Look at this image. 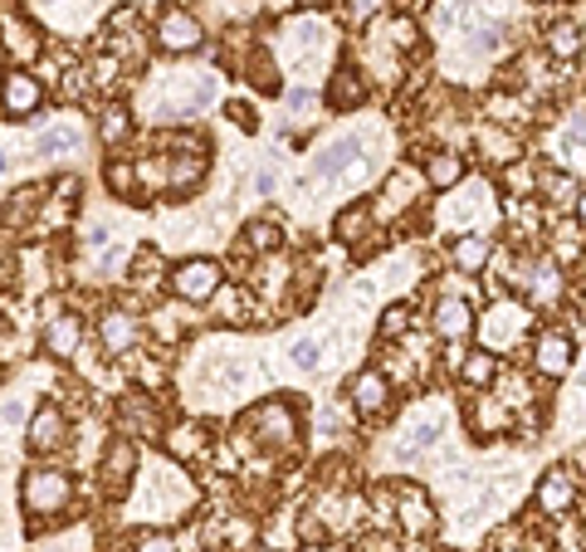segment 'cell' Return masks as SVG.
<instances>
[{
	"label": "cell",
	"instance_id": "cell-1",
	"mask_svg": "<svg viewBox=\"0 0 586 552\" xmlns=\"http://www.w3.org/2000/svg\"><path fill=\"white\" fill-rule=\"evenodd\" d=\"M234 440H240V450H264V454L298 450V445H303L298 401H289V396H269V401H259L254 411L240 415V425H234Z\"/></svg>",
	"mask_w": 586,
	"mask_h": 552
},
{
	"label": "cell",
	"instance_id": "cell-2",
	"mask_svg": "<svg viewBox=\"0 0 586 552\" xmlns=\"http://www.w3.org/2000/svg\"><path fill=\"white\" fill-rule=\"evenodd\" d=\"M533 328H537V308H527L518 294L494 298L488 313L474 318V333L484 337V347L488 352H498V357H518V347H527Z\"/></svg>",
	"mask_w": 586,
	"mask_h": 552
},
{
	"label": "cell",
	"instance_id": "cell-3",
	"mask_svg": "<svg viewBox=\"0 0 586 552\" xmlns=\"http://www.w3.org/2000/svg\"><path fill=\"white\" fill-rule=\"evenodd\" d=\"M20 503H25L29 518H54V513H64L68 503H74V474L59 470V464H35V470H25V479H20Z\"/></svg>",
	"mask_w": 586,
	"mask_h": 552
},
{
	"label": "cell",
	"instance_id": "cell-4",
	"mask_svg": "<svg viewBox=\"0 0 586 552\" xmlns=\"http://www.w3.org/2000/svg\"><path fill=\"white\" fill-rule=\"evenodd\" d=\"M527 367H533L537 382H566V372L576 367V333L562 323L533 328V337H527Z\"/></svg>",
	"mask_w": 586,
	"mask_h": 552
},
{
	"label": "cell",
	"instance_id": "cell-5",
	"mask_svg": "<svg viewBox=\"0 0 586 552\" xmlns=\"http://www.w3.org/2000/svg\"><path fill=\"white\" fill-rule=\"evenodd\" d=\"M391 528H400L410 542H425L440 532V509L430 493L410 479H391Z\"/></svg>",
	"mask_w": 586,
	"mask_h": 552
},
{
	"label": "cell",
	"instance_id": "cell-6",
	"mask_svg": "<svg viewBox=\"0 0 586 552\" xmlns=\"http://www.w3.org/2000/svg\"><path fill=\"white\" fill-rule=\"evenodd\" d=\"M137 470H142V450H137L132 435H113L98 454V489H103L107 503L127 499L137 489Z\"/></svg>",
	"mask_w": 586,
	"mask_h": 552
},
{
	"label": "cell",
	"instance_id": "cell-7",
	"mask_svg": "<svg viewBox=\"0 0 586 552\" xmlns=\"http://www.w3.org/2000/svg\"><path fill=\"white\" fill-rule=\"evenodd\" d=\"M220 284H225V265L211 255H191V259L166 269V288H171L181 304H211Z\"/></svg>",
	"mask_w": 586,
	"mask_h": 552
},
{
	"label": "cell",
	"instance_id": "cell-8",
	"mask_svg": "<svg viewBox=\"0 0 586 552\" xmlns=\"http://www.w3.org/2000/svg\"><path fill=\"white\" fill-rule=\"evenodd\" d=\"M576 503H582V474H576L572 464L543 470V479H537V489H533V509L543 513V518H572Z\"/></svg>",
	"mask_w": 586,
	"mask_h": 552
},
{
	"label": "cell",
	"instance_id": "cell-9",
	"mask_svg": "<svg viewBox=\"0 0 586 552\" xmlns=\"http://www.w3.org/2000/svg\"><path fill=\"white\" fill-rule=\"evenodd\" d=\"M156 50L171 54V60H186V54H201L205 50V25L195 21L186 5H166L162 15H156V30H152Z\"/></svg>",
	"mask_w": 586,
	"mask_h": 552
},
{
	"label": "cell",
	"instance_id": "cell-10",
	"mask_svg": "<svg viewBox=\"0 0 586 552\" xmlns=\"http://www.w3.org/2000/svg\"><path fill=\"white\" fill-rule=\"evenodd\" d=\"M420 191H425V177H420L410 162L391 167L386 181H381V191H377V201H371V216H377V226H381V220H391V216H410V206L420 201Z\"/></svg>",
	"mask_w": 586,
	"mask_h": 552
},
{
	"label": "cell",
	"instance_id": "cell-11",
	"mask_svg": "<svg viewBox=\"0 0 586 552\" xmlns=\"http://www.w3.org/2000/svg\"><path fill=\"white\" fill-rule=\"evenodd\" d=\"M361 167H367V138H361V132H342V138L322 142V147L313 152V177L318 181H342Z\"/></svg>",
	"mask_w": 586,
	"mask_h": 552
},
{
	"label": "cell",
	"instance_id": "cell-12",
	"mask_svg": "<svg viewBox=\"0 0 586 552\" xmlns=\"http://www.w3.org/2000/svg\"><path fill=\"white\" fill-rule=\"evenodd\" d=\"M391 401H396V386H391V376L381 367H361L347 382V406L357 421H381L391 411Z\"/></svg>",
	"mask_w": 586,
	"mask_h": 552
},
{
	"label": "cell",
	"instance_id": "cell-13",
	"mask_svg": "<svg viewBox=\"0 0 586 552\" xmlns=\"http://www.w3.org/2000/svg\"><path fill=\"white\" fill-rule=\"evenodd\" d=\"M464 425L474 431V440H498L518 425V411L494 391H469L464 401Z\"/></svg>",
	"mask_w": 586,
	"mask_h": 552
},
{
	"label": "cell",
	"instance_id": "cell-14",
	"mask_svg": "<svg viewBox=\"0 0 586 552\" xmlns=\"http://www.w3.org/2000/svg\"><path fill=\"white\" fill-rule=\"evenodd\" d=\"M494 255H498V245H494V235H488V230H455V235L445 240L449 269H455V274H464V279L484 274V269L494 265Z\"/></svg>",
	"mask_w": 586,
	"mask_h": 552
},
{
	"label": "cell",
	"instance_id": "cell-15",
	"mask_svg": "<svg viewBox=\"0 0 586 552\" xmlns=\"http://www.w3.org/2000/svg\"><path fill=\"white\" fill-rule=\"evenodd\" d=\"M44 108V79H35L29 69H10L0 74V113L5 118H35Z\"/></svg>",
	"mask_w": 586,
	"mask_h": 552
},
{
	"label": "cell",
	"instance_id": "cell-16",
	"mask_svg": "<svg viewBox=\"0 0 586 552\" xmlns=\"http://www.w3.org/2000/svg\"><path fill=\"white\" fill-rule=\"evenodd\" d=\"M68 445V415L59 401H44L35 406V415H29L25 425V450L29 454H59Z\"/></svg>",
	"mask_w": 586,
	"mask_h": 552
},
{
	"label": "cell",
	"instance_id": "cell-17",
	"mask_svg": "<svg viewBox=\"0 0 586 552\" xmlns=\"http://www.w3.org/2000/svg\"><path fill=\"white\" fill-rule=\"evenodd\" d=\"M474 308H469V298L459 294H440L435 304H430V333L440 337V343H469L474 337Z\"/></svg>",
	"mask_w": 586,
	"mask_h": 552
},
{
	"label": "cell",
	"instance_id": "cell-18",
	"mask_svg": "<svg viewBox=\"0 0 586 552\" xmlns=\"http://www.w3.org/2000/svg\"><path fill=\"white\" fill-rule=\"evenodd\" d=\"M420 177H425V191L449 196L455 187L469 181V157L455 147H430V152H420Z\"/></svg>",
	"mask_w": 586,
	"mask_h": 552
},
{
	"label": "cell",
	"instance_id": "cell-19",
	"mask_svg": "<svg viewBox=\"0 0 586 552\" xmlns=\"http://www.w3.org/2000/svg\"><path fill=\"white\" fill-rule=\"evenodd\" d=\"M367 99H371V79L352 60H342L337 69H332L328 89H322V103H328L332 113H357Z\"/></svg>",
	"mask_w": 586,
	"mask_h": 552
},
{
	"label": "cell",
	"instance_id": "cell-20",
	"mask_svg": "<svg viewBox=\"0 0 586 552\" xmlns=\"http://www.w3.org/2000/svg\"><path fill=\"white\" fill-rule=\"evenodd\" d=\"M137 343H142V318L137 313H127V308H107V313H98V347H103L107 357L137 352Z\"/></svg>",
	"mask_w": 586,
	"mask_h": 552
},
{
	"label": "cell",
	"instance_id": "cell-21",
	"mask_svg": "<svg viewBox=\"0 0 586 552\" xmlns=\"http://www.w3.org/2000/svg\"><path fill=\"white\" fill-rule=\"evenodd\" d=\"M474 152L484 157V167H508V162L527 157L523 132L498 128V123H479V128H474Z\"/></svg>",
	"mask_w": 586,
	"mask_h": 552
},
{
	"label": "cell",
	"instance_id": "cell-22",
	"mask_svg": "<svg viewBox=\"0 0 586 552\" xmlns=\"http://www.w3.org/2000/svg\"><path fill=\"white\" fill-rule=\"evenodd\" d=\"M117 425H123V435H142V440H152V435L166 431L152 391H127L123 401H117Z\"/></svg>",
	"mask_w": 586,
	"mask_h": 552
},
{
	"label": "cell",
	"instance_id": "cell-23",
	"mask_svg": "<svg viewBox=\"0 0 586 552\" xmlns=\"http://www.w3.org/2000/svg\"><path fill=\"white\" fill-rule=\"evenodd\" d=\"M211 445H215V435L205 431L201 421H181V425H166V431H162V450L171 454L176 464L205 460V454H211Z\"/></svg>",
	"mask_w": 586,
	"mask_h": 552
},
{
	"label": "cell",
	"instance_id": "cell-24",
	"mask_svg": "<svg viewBox=\"0 0 586 552\" xmlns=\"http://www.w3.org/2000/svg\"><path fill=\"white\" fill-rule=\"evenodd\" d=\"M582 50H586V30H582V21H572V15H557V21L543 30V60L576 64Z\"/></svg>",
	"mask_w": 586,
	"mask_h": 552
},
{
	"label": "cell",
	"instance_id": "cell-25",
	"mask_svg": "<svg viewBox=\"0 0 586 552\" xmlns=\"http://www.w3.org/2000/svg\"><path fill=\"white\" fill-rule=\"evenodd\" d=\"M44 352L49 357H59V362H68V357H78V347H84V318L78 313H49V323H44Z\"/></svg>",
	"mask_w": 586,
	"mask_h": 552
},
{
	"label": "cell",
	"instance_id": "cell-26",
	"mask_svg": "<svg viewBox=\"0 0 586 552\" xmlns=\"http://www.w3.org/2000/svg\"><path fill=\"white\" fill-rule=\"evenodd\" d=\"M377 230V216H371V201H347V206L332 216V240L337 245H347V249H361L367 245V235Z\"/></svg>",
	"mask_w": 586,
	"mask_h": 552
},
{
	"label": "cell",
	"instance_id": "cell-27",
	"mask_svg": "<svg viewBox=\"0 0 586 552\" xmlns=\"http://www.w3.org/2000/svg\"><path fill=\"white\" fill-rule=\"evenodd\" d=\"M498 367H504L498 352H488V347H464V357H459V367H455V382L464 386V391H488V386L498 382Z\"/></svg>",
	"mask_w": 586,
	"mask_h": 552
},
{
	"label": "cell",
	"instance_id": "cell-28",
	"mask_svg": "<svg viewBox=\"0 0 586 552\" xmlns=\"http://www.w3.org/2000/svg\"><path fill=\"white\" fill-rule=\"evenodd\" d=\"M547 259L562 269H576L586 255V226H576V220H562V226H547Z\"/></svg>",
	"mask_w": 586,
	"mask_h": 552
},
{
	"label": "cell",
	"instance_id": "cell-29",
	"mask_svg": "<svg viewBox=\"0 0 586 552\" xmlns=\"http://www.w3.org/2000/svg\"><path fill=\"white\" fill-rule=\"evenodd\" d=\"M132 132H137V118L123 99H107L98 108V142L103 147H123V142H132Z\"/></svg>",
	"mask_w": 586,
	"mask_h": 552
},
{
	"label": "cell",
	"instance_id": "cell-30",
	"mask_svg": "<svg viewBox=\"0 0 586 552\" xmlns=\"http://www.w3.org/2000/svg\"><path fill=\"white\" fill-rule=\"evenodd\" d=\"M576 191H582V181L566 177L562 167H537V201H543L547 210H572Z\"/></svg>",
	"mask_w": 586,
	"mask_h": 552
},
{
	"label": "cell",
	"instance_id": "cell-31",
	"mask_svg": "<svg viewBox=\"0 0 586 552\" xmlns=\"http://www.w3.org/2000/svg\"><path fill=\"white\" fill-rule=\"evenodd\" d=\"M440 440H445V421H440V415H420V421L406 425V435L396 440V460H420V454L435 450Z\"/></svg>",
	"mask_w": 586,
	"mask_h": 552
},
{
	"label": "cell",
	"instance_id": "cell-32",
	"mask_svg": "<svg viewBox=\"0 0 586 552\" xmlns=\"http://www.w3.org/2000/svg\"><path fill=\"white\" fill-rule=\"evenodd\" d=\"M283 249V226L279 220H244V230H240V255H254V259H269V255H279Z\"/></svg>",
	"mask_w": 586,
	"mask_h": 552
},
{
	"label": "cell",
	"instance_id": "cell-33",
	"mask_svg": "<svg viewBox=\"0 0 586 552\" xmlns=\"http://www.w3.org/2000/svg\"><path fill=\"white\" fill-rule=\"evenodd\" d=\"M211 304H215V318H220V323H230V328L250 323V313H254V294L244 284H230V279L215 288Z\"/></svg>",
	"mask_w": 586,
	"mask_h": 552
},
{
	"label": "cell",
	"instance_id": "cell-34",
	"mask_svg": "<svg viewBox=\"0 0 586 552\" xmlns=\"http://www.w3.org/2000/svg\"><path fill=\"white\" fill-rule=\"evenodd\" d=\"M166 255L156 245H137V255L127 259V284H137V288H156V284H166Z\"/></svg>",
	"mask_w": 586,
	"mask_h": 552
},
{
	"label": "cell",
	"instance_id": "cell-35",
	"mask_svg": "<svg viewBox=\"0 0 586 552\" xmlns=\"http://www.w3.org/2000/svg\"><path fill=\"white\" fill-rule=\"evenodd\" d=\"M78 147H84V132H78L74 123H59V128H44V132L35 138V157H39V162L74 157Z\"/></svg>",
	"mask_w": 586,
	"mask_h": 552
},
{
	"label": "cell",
	"instance_id": "cell-36",
	"mask_svg": "<svg viewBox=\"0 0 586 552\" xmlns=\"http://www.w3.org/2000/svg\"><path fill=\"white\" fill-rule=\"evenodd\" d=\"M103 187L113 191L117 201H142V167L132 157H113L103 167Z\"/></svg>",
	"mask_w": 586,
	"mask_h": 552
},
{
	"label": "cell",
	"instance_id": "cell-37",
	"mask_svg": "<svg viewBox=\"0 0 586 552\" xmlns=\"http://www.w3.org/2000/svg\"><path fill=\"white\" fill-rule=\"evenodd\" d=\"M5 50L20 60V69H29V64L44 54V40H39V30L29 21H15V15H10L5 21Z\"/></svg>",
	"mask_w": 586,
	"mask_h": 552
},
{
	"label": "cell",
	"instance_id": "cell-38",
	"mask_svg": "<svg viewBox=\"0 0 586 552\" xmlns=\"http://www.w3.org/2000/svg\"><path fill=\"white\" fill-rule=\"evenodd\" d=\"M498 191H504V201H523V196H537V167L527 157L508 162V167H498Z\"/></svg>",
	"mask_w": 586,
	"mask_h": 552
},
{
	"label": "cell",
	"instance_id": "cell-39",
	"mask_svg": "<svg viewBox=\"0 0 586 552\" xmlns=\"http://www.w3.org/2000/svg\"><path fill=\"white\" fill-rule=\"evenodd\" d=\"M416 333V304H391L386 313L377 318V337L381 343H406V337Z\"/></svg>",
	"mask_w": 586,
	"mask_h": 552
},
{
	"label": "cell",
	"instance_id": "cell-40",
	"mask_svg": "<svg viewBox=\"0 0 586 552\" xmlns=\"http://www.w3.org/2000/svg\"><path fill=\"white\" fill-rule=\"evenodd\" d=\"M293 542H303V548H328L332 542L328 518H322L318 509H303L298 518H293Z\"/></svg>",
	"mask_w": 586,
	"mask_h": 552
},
{
	"label": "cell",
	"instance_id": "cell-41",
	"mask_svg": "<svg viewBox=\"0 0 586 552\" xmlns=\"http://www.w3.org/2000/svg\"><path fill=\"white\" fill-rule=\"evenodd\" d=\"M322 357H328V337H298V343H289V367L303 376L318 372Z\"/></svg>",
	"mask_w": 586,
	"mask_h": 552
},
{
	"label": "cell",
	"instance_id": "cell-42",
	"mask_svg": "<svg viewBox=\"0 0 586 552\" xmlns=\"http://www.w3.org/2000/svg\"><path fill=\"white\" fill-rule=\"evenodd\" d=\"M127 30H142V11H137V5H117V11L107 15V21H103V40L113 44V40H123Z\"/></svg>",
	"mask_w": 586,
	"mask_h": 552
},
{
	"label": "cell",
	"instance_id": "cell-43",
	"mask_svg": "<svg viewBox=\"0 0 586 552\" xmlns=\"http://www.w3.org/2000/svg\"><path fill=\"white\" fill-rule=\"evenodd\" d=\"M225 118H230L240 132H259V108H254V103H244V99L225 103Z\"/></svg>",
	"mask_w": 586,
	"mask_h": 552
},
{
	"label": "cell",
	"instance_id": "cell-44",
	"mask_svg": "<svg viewBox=\"0 0 586 552\" xmlns=\"http://www.w3.org/2000/svg\"><path fill=\"white\" fill-rule=\"evenodd\" d=\"M572 152H586V118L562 123V157H572Z\"/></svg>",
	"mask_w": 586,
	"mask_h": 552
},
{
	"label": "cell",
	"instance_id": "cell-45",
	"mask_svg": "<svg viewBox=\"0 0 586 552\" xmlns=\"http://www.w3.org/2000/svg\"><path fill=\"white\" fill-rule=\"evenodd\" d=\"M279 99L289 103V113H313V108H318V93H313V89H298V84H293V89H283Z\"/></svg>",
	"mask_w": 586,
	"mask_h": 552
},
{
	"label": "cell",
	"instance_id": "cell-46",
	"mask_svg": "<svg viewBox=\"0 0 586 552\" xmlns=\"http://www.w3.org/2000/svg\"><path fill=\"white\" fill-rule=\"evenodd\" d=\"M132 552H181V548H176V538H166V532H146V538L132 542Z\"/></svg>",
	"mask_w": 586,
	"mask_h": 552
},
{
	"label": "cell",
	"instance_id": "cell-47",
	"mask_svg": "<svg viewBox=\"0 0 586 552\" xmlns=\"http://www.w3.org/2000/svg\"><path fill=\"white\" fill-rule=\"evenodd\" d=\"M279 191V167H259L254 171V196H273Z\"/></svg>",
	"mask_w": 586,
	"mask_h": 552
},
{
	"label": "cell",
	"instance_id": "cell-48",
	"mask_svg": "<svg viewBox=\"0 0 586 552\" xmlns=\"http://www.w3.org/2000/svg\"><path fill=\"white\" fill-rule=\"evenodd\" d=\"M572 220H576V226H586V187L576 191V201H572Z\"/></svg>",
	"mask_w": 586,
	"mask_h": 552
},
{
	"label": "cell",
	"instance_id": "cell-49",
	"mask_svg": "<svg viewBox=\"0 0 586 552\" xmlns=\"http://www.w3.org/2000/svg\"><path fill=\"white\" fill-rule=\"evenodd\" d=\"M10 167H15V157H10V147H0V181L10 177Z\"/></svg>",
	"mask_w": 586,
	"mask_h": 552
},
{
	"label": "cell",
	"instance_id": "cell-50",
	"mask_svg": "<svg viewBox=\"0 0 586 552\" xmlns=\"http://www.w3.org/2000/svg\"><path fill=\"white\" fill-rule=\"evenodd\" d=\"M240 552H279L273 542H250V548H240Z\"/></svg>",
	"mask_w": 586,
	"mask_h": 552
},
{
	"label": "cell",
	"instance_id": "cell-51",
	"mask_svg": "<svg viewBox=\"0 0 586 552\" xmlns=\"http://www.w3.org/2000/svg\"><path fill=\"white\" fill-rule=\"evenodd\" d=\"M293 5H303V11H322L328 0H293Z\"/></svg>",
	"mask_w": 586,
	"mask_h": 552
},
{
	"label": "cell",
	"instance_id": "cell-52",
	"mask_svg": "<svg viewBox=\"0 0 586 552\" xmlns=\"http://www.w3.org/2000/svg\"><path fill=\"white\" fill-rule=\"evenodd\" d=\"M44 5H64V0H44Z\"/></svg>",
	"mask_w": 586,
	"mask_h": 552
},
{
	"label": "cell",
	"instance_id": "cell-53",
	"mask_svg": "<svg viewBox=\"0 0 586 552\" xmlns=\"http://www.w3.org/2000/svg\"><path fill=\"white\" fill-rule=\"evenodd\" d=\"M582 382H586V362H582Z\"/></svg>",
	"mask_w": 586,
	"mask_h": 552
},
{
	"label": "cell",
	"instance_id": "cell-54",
	"mask_svg": "<svg viewBox=\"0 0 586 552\" xmlns=\"http://www.w3.org/2000/svg\"><path fill=\"white\" fill-rule=\"evenodd\" d=\"M445 552H459V548H445Z\"/></svg>",
	"mask_w": 586,
	"mask_h": 552
}]
</instances>
